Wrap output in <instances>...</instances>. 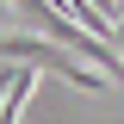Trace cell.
Segmentation results:
<instances>
[{
    "label": "cell",
    "mask_w": 124,
    "mask_h": 124,
    "mask_svg": "<svg viewBox=\"0 0 124 124\" xmlns=\"http://www.w3.org/2000/svg\"><path fill=\"white\" fill-rule=\"evenodd\" d=\"M0 62H25V68H50V75H62L68 87H81V93H99L106 87V68H81L75 62V50L68 44H56V37H0Z\"/></svg>",
    "instance_id": "1"
},
{
    "label": "cell",
    "mask_w": 124,
    "mask_h": 124,
    "mask_svg": "<svg viewBox=\"0 0 124 124\" xmlns=\"http://www.w3.org/2000/svg\"><path fill=\"white\" fill-rule=\"evenodd\" d=\"M0 13H6V0H0Z\"/></svg>",
    "instance_id": "2"
}]
</instances>
